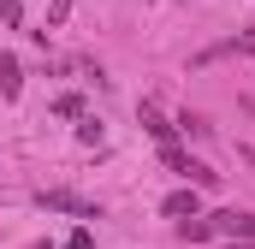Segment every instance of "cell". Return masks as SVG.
I'll return each mask as SVG.
<instances>
[{
  "label": "cell",
  "instance_id": "1",
  "mask_svg": "<svg viewBox=\"0 0 255 249\" xmlns=\"http://www.w3.org/2000/svg\"><path fill=\"white\" fill-rule=\"evenodd\" d=\"M160 160H166L172 172H184L196 190H214V184H220V172H214V166H202V160H190V154H184L178 142H160Z\"/></svg>",
  "mask_w": 255,
  "mask_h": 249
},
{
  "label": "cell",
  "instance_id": "2",
  "mask_svg": "<svg viewBox=\"0 0 255 249\" xmlns=\"http://www.w3.org/2000/svg\"><path fill=\"white\" fill-rule=\"evenodd\" d=\"M202 226H208V238H232V244H250L255 238V214H244V208H226V214H214Z\"/></svg>",
  "mask_w": 255,
  "mask_h": 249
},
{
  "label": "cell",
  "instance_id": "3",
  "mask_svg": "<svg viewBox=\"0 0 255 249\" xmlns=\"http://www.w3.org/2000/svg\"><path fill=\"white\" fill-rule=\"evenodd\" d=\"M36 208H48V214H77V220H101V208L83 202V196H71V190H42Z\"/></svg>",
  "mask_w": 255,
  "mask_h": 249
},
{
  "label": "cell",
  "instance_id": "4",
  "mask_svg": "<svg viewBox=\"0 0 255 249\" xmlns=\"http://www.w3.org/2000/svg\"><path fill=\"white\" fill-rule=\"evenodd\" d=\"M160 214H166V220H196V214H202V190H196V184L172 190V196L160 202Z\"/></svg>",
  "mask_w": 255,
  "mask_h": 249
},
{
  "label": "cell",
  "instance_id": "5",
  "mask_svg": "<svg viewBox=\"0 0 255 249\" xmlns=\"http://www.w3.org/2000/svg\"><path fill=\"white\" fill-rule=\"evenodd\" d=\"M18 89H24V71H18V60H12V54H0V101H12Z\"/></svg>",
  "mask_w": 255,
  "mask_h": 249
},
{
  "label": "cell",
  "instance_id": "6",
  "mask_svg": "<svg viewBox=\"0 0 255 249\" xmlns=\"http://www.w3.org/2000/svg\"><path fill=\"white\" fill-rule=\"evenodd\" d=\"M142 124H148V136H154V142H172V124L160 119V113H154L148 101H142Z\"/></svg>",
  "mask_w": 255,
  "mask_h": 249
},
{
  "label": "cell",
  "instance_id": "7",
  "mask_svg": "<svg viewBox=\"0 0 255 249\" xmlns=\"http://www.w3.org/2000/svg\"><path fill=\"white\" fill-rule=\"evenodd\" d=\"M77 142H83V148H101V119L83 113V119H77Z\"/></svg>",
  "mask_w": 255,
  "mask_h": 249
},
{
  "label": "cell",
  "instance_id": "8",
  "mask_svg": "<svg viewBox=\"0 0 255 249\" xmlns=\"http://www.w3.org/2000/svg\"><path fill=\"white\" fill-rule=\"evenodd\" d=\"M54 113H60V119H83V95H60Z\"/></svg>",
  "mask_w": 255,
  "mask_h": 249
},
{
  "label": "cell",
  "instance_id": "9",
  "mask_svg": "<svg viewBox=\"0 0 255 249\" xmlns=\"http://www.w3.org/2000/svg\"><path fill=\"white\" fill-rule=\"evenodd\" d=\"M178 130H184V136H208V119H196V113H184V119H178Z\"/></svg>",
  "mask_w": 255,
  "mask_h": 249
},
{
  "label": "cell",
  "instance_id": "10",
  "mask_svg": "<svg viewBox=\"0 0 255 249\" xmlns=\"http://www.w3.org/2000/svg\"><path fill=\"white\" fill-rule=\"evenodd\" d=\"M18 18H24V6L18 0H0V24H18Z\"/></svg>",
  "mask_w": 255,
  "mask_h": 249
},
{
  "label": "cell",
  "instance_id": "11",
  "mask_svg": "<svg viewBox=\"0 0 255 249\" xmlns=\"http://www.w3.org/2000/svg\"><path fill=\"white\" fill-rule=\"evenodd\" d=\"M65 12H71V0H54V12H48V30H60V24H65Z\"/></svg>",
  "mask_w": 255,
  "mask_h": 249
},
{
  "label": "cell",
  "instance_id": "12",
  "mask_svg": "<svg viewBox=\"0 0 255 249\" xmlns=\"http://www.w3.org/2000/svg\"><path fill=\"white\" fill-rule=\"evenodd\" d=\"M60 249H95V238H89V232H71V238H65Z\"/></svg>",
  "mask_w": 255,
  "mask_h": 249
}]
</instances>
